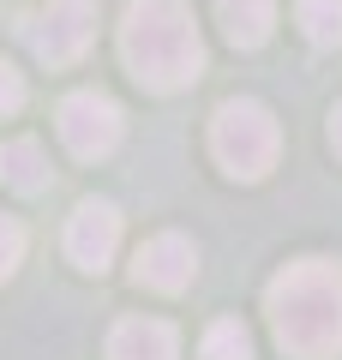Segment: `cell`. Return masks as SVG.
Masks as SVG:
<instances>
[{"label":"cell","mask_w":342,"mask_h":360,"mask_svg":"<svg viewBox=\"0 0 342 360\" xmlns=\"http://www.w3.org/2000/svg\"><path fill=\"white\" fill-rule=\"evenodd\" d=\"M216 25L234 49H258V42H270L277 0H216Z\"/></svg>","instance_id":"10"},{"label":"cell","mask_w":342,"mask_h":360,"mask_svg":"<svg viewBox=\"0 0 342 360\" xmlns=\"http://www.w3.org/2000/svg\"><path fill=\"white\" fill-rule=\"evenodd\" d=\"M120 60L144 90L168 96L204 72V42L186 0H132L120 18Z\"/></svg>","instance_id":"2"},{"label":"cell","mask_w":342,"mask_h":360,"mask_svg":"<svg viewBox=\"0 0 342 360\" xmlns=\"http://www.w3.org/2000/svg\"><path fill=\"white\" fill-rule=\"evenodd\" d=\"M270 336L289 360H342V264L300 258L265 288Z\"/></svg>","instance_id":"1"},{"label":"cell","mask_w":342,"mask_h":360,"mask_svg":"<svg viewBox=\"0 0 342 360\" xmlns=\"http://www.w3.org/2000/svg\"><path fill=\"white\" fill-rule=\"evenodd\" d=\"M300 13V30L312 49H336L342 42V0H294Z\"/></svg>","instance_id":"11"},{"label":"cell","mask_w":342,"mask_h":360,"mask_svg":"<svg viewBox=\"0 0 342 360\" xmlns=\"http://www.w3.org/2000/svg\"><path fill=\"white\" fill-rule=\"evenodd\" d=\"M192 276H198V246H192L186 234H156V240H144L139 258H132V283L156 288V295H180Z\"/></svg>","instance_id":"7"},{"label":"cell","mask_w":342,"mask_h":360,"mask_svg":"<svg viewBox=\"0 0 342 360\" xmlns=\"http://www.w3.org/2000/svg\"><path fill=\"white\" fill-rule=\"evenodd\" d=\"M330 144H336V156H342V103H336V115H330Z\"/></svg>","instance_id":"15"},{"label":"cell","mask_w":342,"mask_h":360,"mask_svg":"<svg viewBox=\"0 0 342 360\" xmlns=\"http://www.w3.org/2000/svg\"><path fill=\"white\" fill-rule=\"evenodd\" d=\"M210 150L234 180H265L270 168H277L282 127H277V115H270L265 103L234 96V103H222L216 120H210Z\"/></svg>","instance_id":"3"},{"label":"cell","mask_w":342,"mask_h":360,"mask_svg":"<svg viewBox=\"0 0 342 360\" xmlns=\"http://www.w3.org/2000/svg\"><path fill=\"white\" fill-rule=\"evenodd\" d=\"M198 360H253V336H246V324L241 319H216L210 330H204Z\"/></svg>","instance_id":"12"},{"label":"cell","mask_w":342,"mask_h":360,"mask_svg":"<svg viewBox=\"0 0 342 360\" xmlns=\"http://www.w3.org/2000/svg\"><path fill=\"white\" fill-rule=\"evenodd\" d=\"M0 186H13V193L37 198L54 186V168H49V150L37 139H6L0 144Z\"/></svg>","instance_id":"9"},{"label":"cell","mask_w":342,"mask_h":360,"mask_svg":"<svg viewBox=\"0 0 342 360\" xmlns=\"http://www.w3.org/2000/svg\"><path fill=\"white\" fill-rule=\"evenodd\" d=\"M18 258H25V229H18V222L0 210V283L18 270Z\"/></svg>","instance_id":"13"},{"label":"cell","mask_w":342,"mask_h":360,"mask_svg":"<svg viewBox=\"0 0 342 360\" xmlns=\"http://www.w3.org/2000/svg\"><path fill=\"white\" fill-rule=\"evenodd\" d=\"M108 360H180V336L163 319H120L108 330Z\"/></svg>","instance_id":"8"},{"label":"cell","mask_w":342,"mask_h":360,"mask_svg":"<svg viewBox=\"0 0 342 360\" xmlns=\"http://www.w3.org/2000/svg\"><path fill=\"white\" fill-rule=\"evenodd\" d=\"M54 120H61V144L78 156V162H102V156L120 144V132H127L120 108H114L102 90H72Z\"/></svg>","instance_id":"5"},{"label":"cell","mask_w":342,"mask_h":360,"mask_svg":"<svg viewBox=\"0 0 342 360\" xmlns=\"http://www.w3.org/2000/svg\"><path fill=\"white\" fill-rule=\"evenodd\" d=\"M18 108H25V78H18L13 66L0 60V120H13Z\"/></svg>","instance_id":"14"},{"label":"cell","mask_w":342,"mask_h":360,"mask_svg":"<svg viewBox=\"0 0 342 360\" xmlns=\"http://www.w3.org/2000/svg\"><path fill=\"white\" fill-rule=\"evenodd\" d=\"M114 252H120V210L108 198H84L72 210V222H66V258L78 270H90V276H102L114 264Z\"/></svg>","instance_id":"6"},{"label":"cell","mask_w":342,"mask_h":360,"mask_svg":"<svg viewBox=\"0 0 342 360\" xmlns=\"http://www.w3.org/2000/svg\"><path fill=\"white\" fill-rule=\"evenodd\" d=\"M25 42L42 66H78L96 42V0H49L25 25Z\"/></svg>","instance_id":"4"}]
</instances>
